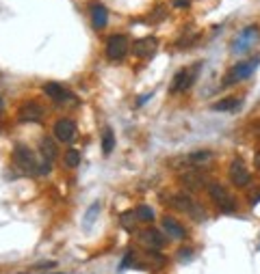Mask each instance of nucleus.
I'll use <instances>...</instances> for the list:
<instances>
[{
    "instance_id": "obj_1",
    "label": "nucleus",
    "mask_w": 260,
    "mask_h": 274,
    "mask_svg": "<svg viewBox=\"0 0 260 274\" xmlns=\"http://www.w3.org/2000/svg\"><path fill=\"white\" fill-rule=\"evenodd\" d=\"M258 39H260V28L245 26L241 33H236V37L230 44V50H232V54H245V52H250L258 44Z\"/></svg>"
},
{
    "instance_id": "obj_2",
    "label": "nucleus",
    "mask_w": 260,
    "mask_h": 274,
    "mask_svg": "<svg viewBox=\"0 0 260 274\" xmlns=\"http://www.w3.org/2000/svg\"><path fill=\"white\" fill-rule=\"evenodd\" d=\"M258 65H260V58H258V56H254V58H247V61L236 63L234 67L228 71V76H226V78H223V87H232L234 82L250 78V76L254 74V71H256Z\"/></svg>"
},
{
    "instance_id": "obj_3",
    "label": "nucleus",
    "mask_w": 260,
    "mask_h": 274,
    "mask_svg": "<svg viewBox=\"0 0 260 274\" xmlns=\"http://www.w3.org/2000/svg\"><path fill=\"white\" fill-rule=\"evenodd\" d=\"M199 69H202V63H195V65H191V67L180 69L178 74L174 76V80H171V93L189 91V89L195 85V80H197Z\"/></svg>"
},
{
    "instance_id": "obj_4",
    "label": "nucleus",
    "mask_w": 260,
    "mask_h": 274,
    "mask_svg": "<svg viewBox=\"0 0 260 274\" xmlns=\"http://www.w3.org/2000/svg\"><path fill=\"white\" fill-rule=\"evenodd\" d=\"M208 194H210V199L215 201L217 205H219L221 212H226V214L236 212V199H232V196H230V192L221 186V183H212L210 182L208 183Z\"/></svg>"
},
{
    "instance_id": "obj_5",
    "label": "nucleus",
    "mask_w": 260,
    "mask_h": 274,
    "mask_svg": "<svg viewBox=\"0 0 260 274\" xmlns=\"http://www.w3.org/2000/svg\"><path fill=\"white\" fill-rule=\"evenodd\" d=\"M13 162H15L17 169L24 171V173H37V169H39L37 160H35V153L28 147H24V145H15V149H13Z\"/></svg>"
},
{
    "instance_id": "obj_6",
    "label": "nucleus",
    "mask_w": 260,
    "mask_h": 274,
    "mask_svg": "<svg viewBox=\"0 0 260 274\" xmlns=\"http://www.w3.org/2000/svg\"><path fill=\"white\" fill-rule=\"evenodd\" d=\"M169 203L174 205L176 210L191 214L193 218H204V216H206L202 207H199V205L191 199V196H187V194H174V196H169Z\"/></svg>"
},
{
    "instance_id": "obj_7",
    "label": "nucleus",
    "mask_w": 260,
    "mask_h": 274,
    "mask_svg": "<svg viewBox=\"0 0 260 274\" xmlns=\"http://www.w3.org/2000/svg\"><path fill=\"white\" fill-rule=\"evenodd\" d=\"M17 121L22 123H41L44 121V108L37 102H26L17 110Z\"/></svg>"
},
{
    "instance_id": "obj_8",
    "label": "nucleus",
    "mask_w": 260,
    "mask_h": 274,
    "mask_svg": "<svg viewBox=\"0 0 260 274\" xmlns=\"http://www.w3.org/2000/svg\"><path fill=\"white\" fill-rule=\"evenodd\" d=\"M126 52H128V39L124 35H113V37L106 41V56L113 58V61L124 58Z\"/></svg>"
},
{
    "instance_id": "obj_9",
    "label": "nucleus",
    "mask_w": 260,
    "mask_h": 274,
    "mask_svg": "<svg viewBox=\"0 0 260 274\" xmlns=\"http://www.w3.org/2000/svg\"><path fill=\"white\" fill-rule=\"evenodd\" d=\"M230 182L234 186H247L250 183V171H247V166L241 158L232 160V164H230Z\"/></svg>"
},
{
    "instance_id": "obj_10",
    "label": "nucleus",
    "mask_w": 260,
    "mask_h": 274,
    "mask_svg": "<svg viewBox=\"0 0 260 274\" xmlns=\"http://www.w3.org/2000/svg\"><path fill=\"white\" fill-rule=\"evenodd\" d=\"M182 183L189 188V190H202L208 186V177H206V173L204 171H197V169H193V171H185L182 173Z\"/></svg>"
},
{
    "instance_id": "obj_11",
    "label": "nucleus",
    "mask_w": 260,
    "mask_h": 274,
    "mask_svg": "<svg viewBox=\"0 0 260 274\" xmlns=\"http://www.w3.org/2000/svg\"><path fill=\"white\" fill-rule=\"evenodd\" d=\"M76 136V123L72 119H59L55 123V138L61 142H72Z\"/></svg>"
},
{
    "instance_id": "obj_12",
    "label": "nucleus",
    "mask_w": 260,
    "mask_h": 274,
    "mask_svg": "<svg viewBox=\"0 0 260 274\" xmlns=\"http://www.w3.org/2000/svg\"><path fill=\"white\" fill-rule=\"evenodd\" d=\"M156 47H158V41L154 37H141L132 44V52L139 58H150V56H154Z\"/></svg>"
},
{
    "instance_id": "obj_13",
    "label": "nucleus",
    "mask_w": 260,
    "mask_h": 274,
    "mask_svg": "<svg viewBox=\"0 0 260 274\" xmlns=\"http://www.w3.org/2000/svg\"><path fill=\"white\" fill-rule=\"evenodd\" d=\"M163 231L171 237V240H182V237L187 235L185 227H182L178 220L171 218V216H165V218H163Z\"/></svg>"
},
{
    "instance_id": "obj_14",
    "label": "nucleus",
    "mask_w": 260,
    "mask_h": 274,
    "mask_svg": "<svg viewBox=\"0 0 260 274\" xmlns=\"http://www.w3.org/2000/svg\"><path fill=\"white\" fill-rule=\"evenodd\" d=\"M44 93L52 97L55 102H65V99H72V93L67 91L63 85H59V82H48V85H44Z\"/></svg>"
},
{
    "instance_id": "obj_15",
    "label": "nucleus",
    "mask_w": 260,
    "mask_h": 274,
    "mask_svg": "<svg viewBox=\"0 0 260 274\" xmlns=\"http://www.w3.org/2000/svg\"><path fill=\"white\" fill-rule=\"evenodd\" d=\"M141 240H143V244L147 248H152V251H158V248L165 246V235L161 233V231L156 229H147L141 233Z\"/></svg>"
},
{
    "instance_id": "obj_16",
    "label": "nucleus",
    "mask_w": 260,
    "mask_h": 274,
    "mask_svg": "<svg viewBox=\"0 0 260 274\" xmlns=\"http://www.w3.org/2000/svg\"><path fill=\"white\" fill-rule=\"evenodd\" d=\"M106 22H109V11H106L104 4H93L91 7V24L93 28H98V31H102L106 26Z\"/></svg>"
},
{
    "instance_id": "obj_17",
    "label": "nucleus",
    "mask_w": 260,
    "mask_h": 274,
    "mask_svg": "<svg viewBox=\"0 0 260 274\" xmlns=\"http://www.w3.org/2000/svg\"><path fill=\"white\" fill-rule=\"evenodd\" d=\"M210 108H212V110H219V112H230V110L241 108V99H236V97H226V99H221V102L212 104Z\"/></svg>"
},
{
    "instance_id": "obj_18",
    "label": "nucleus",
    "mask_w": 260,
    "mask_h": 274,
    "mask_svg": "<svg viewBox=\"0 0 260 274\" xmlns=\"http://www.w3.org/2000/svg\"><path fill=\"white\" fill-rule=\"evenodd\" d=\"M39 149H41V153H44V158L48 160V162H52V160L57 158V145H55V140L52 138H41L39 142Z\"/></svg>"
},
{
    "instance_id": "obj_19",
    "label": "nucleus",
    "mask_w": 260,
    "mask_h": 274,
    "mask_svg": "<svg viewBox=\"0 0 260 274\" xmlns=\"http://www.w3.org/2000/svg\"><path fill=\"white\" fill-rule=\"evenodd\" d=\"M113 147H115V134H113V130H111V128H106L104 134H102V151H104V156H109V153L113 151Z\"/></svg>"
},
{
    "instance_id": "obj_20",
    "label": "nucleus",
    "mask_w": 260,
    "mask_h": 274,
    "mask_svg": "<svg viewBox=\"0 0 260 274\" xmlns=\"http://www.w3.org/2000/svg\"><path fill=\"white\" fill-rule=\"evenodd\" d=\"M210 160H212V151H208V149H199V151H193L189 156V162L193 164H204V162H210Z\"/></svg>"
},
{
    "instance_id": "obj_21",
    "label": "nucleus",
    "mask_w": 260,
    "mask_h": 274,
    "mask_svg": "<svg viewBox=\"0 0 260 274\" xmlns=\"http://www.w3.org/2000/svg\"><path fill=\"white\" fill-rule=\"evenodd\" d=\"M65 164H67L69 169H74V166L80 164V153H78V149H67V151H65Z\"/></svg>"
},
{
    "instance_id": "obj_22",
    "label": "nucleus",
    "mask_w": 260,
    "mask_h": 274,
    "mask_svg": "<svg viewBox=\"0 0 260 274\" xmlns=\"http://www.w3.org/2000/svg\"><path fill=\"white\" fill-rule=\"evenodd\" d=\"M137 218L143 220V223H150V220L154 218V212H152V207H147V205H139L137 207Z\"/></svg>"
},
{
    "instance_id": "obj_23",
    "label": "nucleus",
    "mask_w": 260,
    "mask_h": 274,
    "mask_svg": "<svg viewBox=\"0 0 260 274\" xmlns=\"http://www.w3.org/2000/svg\"><path fill=\"white\" fill-rule=\"evenodd\" d=\"M134 218H137V212H124V214H122V225H124V229H134V223H132Z\"/></svg>"
},
{
    "instance_id": "obj_24",
    "label": "nucleus",
    "mask_w": 260,
    "mask_h": 274,
    "mask_svg": "<svg viewBox=\"0 0 260 274\" xmlns=\"http://www.w3.org/2000/svg\"><path fill=\"white\" fill-rule=\"evenodd\" d=\"M98 212H100V203H93V205L89 207V212L85 214V229H89V227H91V220L98 216Z\"/></svg>"
},
{
    "instance_id": "obj_25",
    "label": "nucleus",
    "mask_w": 260,
    "mask_h": 274,
    "mask_svg": "<svg viewBox=\"0 0 260 274\" xmlns=\"http://www.w3.org/2000/svg\"><path fill=\"white\" fill-rule=\"evenodd\" d=\"M165 17H167V9H165V4H158V7L152 11V22H163Z\"/></svg>"
},
{
    "instance_id": "obj_26",
    "label": "nucleus",
    "mask_w": 260,
    "mask_h": 274,
    "mask_svg": "<svg viewBox=\"0 0 260 274\" xmlns=\"http://www.w3.org/2000/svg\"><path fill=\"white\" fill-rule=\"evenodd\" d=\"M132 264H134V253L128 251L126 257H124V261H122V268H128V266H132Z\"/></svg>"
},
{
    "instance_id": "obj_27",
    "label": "nucleus",
    "mask_w": 260,
    "mask_h": 274,
    "mask_svg": "<svg viewBox=\"0 0 260 274\" xmlns=\"http://www.w3.org/2000/svg\"><path fill=\"white\" fill-rule=\"evenodd\" d=\"M50 173V162L48 160H44V162L39 164V169H37V175H48Z\"/></svg>"
},
{
    "instance_id": "obj_28",
    "label": "nucleus",
    "mask_w": 260,
    "mask_h": 274,
    "mask_svg": "<svg viewBox=\"0 0 260 274\" xmlns=\"http://www.w3.org/2000/svg\"><path fill=\"white\" fill-rule=\"evenodd\" d=\"M191 253H193V251H178V259H180V261H182V259L189 261V259H191V257H189Z\"/></svg>"
},
{
    "instance_id": "obj_29",
    "label": "nucleus",
    "mask_w": 260,
    "mask_h": 274,
    "mask_svg": "<svg viewBox=\"0 0 260 274\" xmlns=\"http://www.w3.org/2000/svg\"><path fill=\"white\" fill-rule=\"evenodd\" d=\"M150 97H152V93H147V95H141L137 104H139V106H143V104H145V102H147V99H150Z\"/></svg>"
},
{
    "instance_id": "obj_30",
    "label": "nucleus",
    "mask_w": 260,
    "mask_h": 274,
    "mask_svg": "<svg viewBox=\"0 0 260 274\" xmlns=\"http://www.w3.org/2000/svg\"><path fill=\"white\" fill-rule=\"evenodd\" d=\"M252 132H254V134H256L258 138H260V121H256V123H254V126H252Z\"/></svg>"
},
{
    "instance_id": "obj_31",
    "label": "nucleus",
    "mask_w": 260,
    "mask_h": 274,
    "mask_svg": "<svg viewBox=\"0 0 260 274\" xmlns=\"http://www.w3.org/2000/svg\"><path fill=\"white\" fill-rule=\"evenodd\" d=\"M189 2H191V0H176V7H189Z\"/></svg>"
},
{
    "instance_id": "obj_32",
    "label": "nucleus",
    "mask_w": 260,
    "mask_h": 274,
    "mask_svg": "<svg viewBox=\"0 0 260 274\" xmlns=\"http://www.w3.org/2000/svg\"><path fill=\"white\" fill-rule=\"evenodd\" d=\"M254 166H256V169L260 171V151L256 153V156H254Z\"/></svg>"
},
{
    "instance_id": "obj_33",
    "label": "nucleus",
    "mask_w": 260,
    "mask_h": 274,
    "mask_svg": "<svg viewBox=\"0 0 260 274\" xmlns=\"http://www.w3.org/2000/svg\"><path fill=\"white\" fill-rule=\"evenodd\" d=\"M4 110V102H2V97H0V112Z\"/></svg>"
}]
</instances>
